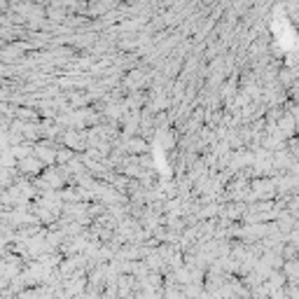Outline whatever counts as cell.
Segmentation results:
<instances>
[{"label": "cell", "mask_w": 299, "mask_h": 299, "mask_svg": "<svg viewBox=\"0 0 299 299\" xmlns=\"http://www.w3.org/2000/svg\"><path fill=\"white\" fill-rule=\"evenodd\" d=\"M17 169H19V173H26V175H40L44 171V164L31 152L21 159H17Z\"/></svg>", "instance_id": "obj_1"}, {"label": "cell", "mask_w": 299, "mask_h": 299, "mask_svg": "<svg viewBox=\"0 0 299 299\" xmlns=\"http://www.w3.org/2000/svg\"><path fill=\"white\" fill-rule=\"evenodd\" d=\"M145 148H148V145H145V140H140V138H131V140H128V150H131V152H136V154L145 152Z\"/></svg>", "instance_id": "obj_2"}]
</instances>
